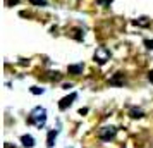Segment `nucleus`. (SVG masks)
I'll return each instance as SVG.
<instances>
[{"mask_svg":"<svg viewBox=\"0 0 153 148\" xmlns=\"http://www.w3.org/2000/svg\"><path fill=\"white\" fill-rule=\"evenodd\" d=\"M83 64H72V65H69V74H74V76H79L81 72H83Z\"/></svg>","mask_w":153,"mask_h":148,"instance_id":"nucleus-6","label":"nucleus"},{"mask_svg":"<svg viewBox=\"0 0 153 148\" xmlns=\"http://www.w3.org/2000/svg\"><path fill=\"white\" fill-rule=\"evenodd\" d=\"M21 143L26 148H33V147H35V138H33L31 134H22V136H21Z\"/></svg>","mask_w":153,"mask_h":148,"instance_id":"nucleus-5","label":"nucleus"},{"mask_svg":"<svg viewBox=\"0 0 153 148\" xmlns=\"http://www.w3.org/2000/svg\"><path fill=\"white\" fill-rule=\"evenodd\" d=\"M33 5H36V7H45L47 5V0H29Z\"/></svg>","mask_w":153,"mask_h":148,"instance_id":"nucleus-12","label":"nucleus"},{"mask_svg":"<svg viewBox=\"0 0 153 148\" xmlns=\"http://www.w3.org/2000/svg\"><path fill=\"white\" fill-rule=\"evenodd\" d=\"M76 98H77V95H76V93H71L69 97H64V98L60 100V102H59V109H60V110H65L67 107L72 105V102H74Z\"/></svg>","mask_w":153,"mask_h":148,"instance_id":"nucleus-4","label":"nucleus"},{"mask_svg":"<svg viewBox=\"0 0 153 148\" xmlns=\"http://www.w3.org/2000/svg\"><path fill=\"white\" fill-rule=\"evenodd\" d=\"M19 0H7V5H14V4H17Z\"/></svg>","mask_w":153,"mask_h":148,"instance_id":"nucleus-17","label":"nucleus"},{"mask_svg":"<svg viewBox=\"0 0 153 148\" xmlns=\"http://www.w3.org/2000/svg\"><path fill=\"white\" fill-rule=\"evenodd\" d=\"M145 47L148 50H153V40H145Z\"/></svg>","mask_w":153,"mask_h":148,"instance_id":"nucleus-14","label":"nucleus"},{"mask_svg":"<svg viewBox=\"0 0 153 148\" xmlns=\"http://www.w3.org/2000/svg\"><path fill=\"white\" fill-rule=\"evenodd\" d=\"M29 122L42 129V127L47 124V110H45L43 107H35V109L31 110V114H29Z\"/></svg>","mask_w":153,"mask_h":148,"instance_id":"nucleus-1","label":"nucleus"},{"mask_svg":"<svg viewBox=\"0 0 153 148\" xmlns=\"http://www.w3.org/2000/svg\"><path fill=\"white\" fill-rule=\"evenodd\" d=\"M148 79H150V83L153 85V71H150V74H148Z\"/></svg>","mask_w":153,"mask_h":148,"instance_id":"nucleus-16","label":"nucleus"},{"mask_svg":"<svg viewBox=\"0 0 153 148\" xmlns=\"http://www.w3.org/2000/svg\"><path fill=\"white\" fill-rule=\"evenodd\" d=\"M129 115H131L132 119H141L143 117V110L141 109H131L129 110Z\"/></svg>","mask_w":153,"mask_h":148,"instance_id":"nucleus-9","label":"nucleus"},{"mask_svg":"<svg viewBox=\"0 0 153 148\" xmlns=\"http://www.w3.org/2000/svg\"><path fill=\"white\" fill-rule=\"evenodd\" d=\"M110 85H114V86H122V85H124V74L117 72V74H115V76L110 79Z\"/></svg>","mask_w":153,"mask_h":148,"instance_id":"nucleus-7","label":"nucleus"},{"mask_svg":"<svg viewBox=\"0 0 153 148\" xmlns=\"http://www.w3.org/2000/svg\"><path fill=\"white\" fill-rule=\"evenodd\" d=\"M107 60H110V52L105 48V47H98L95 52V62H98L100 65H103Z\"/></svg>","mask_w":153,"mask_h":148,"instance_id":"nucleus-3","label":"nucleus"},{"mask_svg":"<svg viewBox=\"0 0 153 148\" xmlns=\"http://www.w3.org/2000/svg\"><path fill=\"white\" fill-rule=\"evenodd\" d=\"M57 131H50L48 133V138H47V147L48 148H52L53 145H55V138H57Z\"/></svg>","mask_w":153,"mask_h":148,"instance_id":"nucleus-8","label":"nucleus"},{"mask_svg":"<svg viewBox=\"0 0 153 148\" xmlns=\"http://www.w3.org/2000/svg\"><path fill=\"white\" fill-rule=\"evenodd\" d=\"M134 24H136V26H148V19H146V17H139V19L134 21Z\"/></svg>","mask_w":153,"mask_h":148,"instance_id":"nucleus-11","label":"nucleus"},{"mask_svg":"<svg viewBox=\"0 0 153 148\" xmlns=\"http://www.w3.org/2000/svg\"><path fill=\"white\" fill-rule=\"evenodd\" d=\"M83 31H81V29H72V38H76V40H77V42H81V40H83Z\"/></svg>","mask_w":153,"mask_h":148,"instance_id":"nucleus-10","label":"nucleus"},{"mask_svg":"<svg viewBox=\"0 0 153 148\" xmlns=\"http://www.w3.org/2000/svg\"><path fill=\"white\" fill-rule=\"evenodd\" d=\"M97 2L100 4V5H105V7H107V5H110L114 0H97Z\"/></svg>","mask_w":153,"mask_h":148,"instance_id":"nucleus-15","label":"nucleus"},{"mask_svg":"<svg viewBox=\"0 0 153 148\" xmlns=\"http://www.w3.org/2000/svg\"><path fill=\"white\" fill-rule=\"evenodd\" d=\"M31 93H35V95H40V93H43V88H38V86H33V88H31Z\"/></svg>","mask_w":153,"mask_h":148,"instance_id":"nucleus-13","label":"nucleus"},{"mask_svg":"<svg viewBox=\"0 0 153 148\" xmlns=\"http://www.w3.org/2000/svg\"><path fill=\"white\" fill-rule=\"evenodd\" d=\"M115 134H117V129H115L114 126H105V127H102V129L98 131V138L103 140V141H110Z\"/></svg>","mask_w":153,"mask_h":148,"instance_id":"nucleus-2","label":"nucleus"}]
</instances>
